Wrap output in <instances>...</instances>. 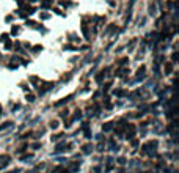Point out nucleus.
<instances>
[{
  "instance_id": "f257e3e1",
  "label": "nucleus",
  "mask_w": 179,
  "mask_h": 173,
  "mask_svg": "<svg viewBox=\"0 0 179 173\" xmlns=\"http://www.w3.org/2000/svg\"><path fill=\"white\" fill-rule=\"evenodd\" d=\"M30 2H35V0H30Z\"/></svg>"
}]
</instances>
